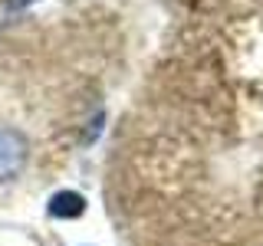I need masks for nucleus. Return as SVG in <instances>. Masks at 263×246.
<instances>
[{
	"label": "nucleus",
	"instance_id": "obj_1",
	"mask_svg": "<svg viewBox=\"0 0 263 246\" xmlns=\"http://www.w3.org/2000/svg\"><path fill=\"white\" fill-rule=\"evenodd\" d=\"M27 158H30L27 138L16 128L0 125V184H7V180H13L20 174V171L27 168Z\"/></svg>",
	"mask_w": 263,
	"mask_h": 246
},
{
	"label": "nucleus",
	"instance_id": "obj_2",
	"mask_svg": "<svg viewBox=\"0 0 263 246\" xmlns=\"http://www.w3.org/2000/svg\"><path fill=\"white\" fill-rule=\"evenodd\" d=\"M49 217H56V220H76L86 213V197L76 194V191H60V194H53L49 197Z\"/></svg>",
	"mask_w": 263,
	"mask_h": 246
},
{
	"label": "nucleus",
	"instance_id": "obj_3",
	"mask_svg": "<svg viewBox=\"0 0 263 246\" xmlns=\"http://www.w3.org/2000/svg\"><path fill=\"white\" fill-rule=\"evenodd\" d=\"M30 4H36V0H10V7H7V10H23V7H30Z\"/></svg>",
	"mask_w": 263,
	"mask_h": 246
}]
</instances>
